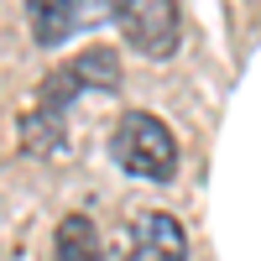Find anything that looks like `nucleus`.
I'll return each mask as SVG.
<instances>
[{"label":"nucleus","mask_w":261,"mask_h":261,"mask_svg":"<svg viewBox=\"0 0 261 261\" xmlns=\"http://www.w3.org/2000/svg\"><path fill=\"white\" fill-rule=\"evenodd\" d=\"M125 261H188V230L172 214L151 209V214L136 220V241H130Z\"/></svg>","instance_id":"20e7f679"},{"label":"nucleus","mask_w":261,"mask_h":261,"mask_svg":"<svg viewBox=\"0 0 261 261\" xmlns=\"http://www.w3.org/2000/svg\"><path fill=\"white\" fill-rule=\"evenodd\" d=\"M53 261H105V246H99V230L89 214H63L58 220V235H53Z\"/></svg>","instance_id":"423d86ee"},{"label":"nucleus","mask_w":261,"mask_h":261,"mask_svg":"<svg viewBox=\"0 0 261 261\" xmlns=\"http://www.w3.org/2000/svg\"><path fill=\"white\" fill-rule=\"evenodd\" d=\"M110 157H115L120 172H130V178H141V183H172L178 178V136L151 110H125L115 120Z\"/></svg>","instance_id":"f03ea898"},{"label":"nucleus","mask_w":261,"mask_h":261,"mask_svg":"<svg viewBox=\"0 0 261 261\" xmlns=\"http://www.w3.org/2000/svg\"><path fill=\"white\" fill-rule=\"evenodd\" d=\"M115 27L125 37V47H136L141 58H172L183 42V16L178 0H115Z\"/></svg>","instance_id":"7ed1b4c3"},{"label":"nucleus","mask_w":261,"mask_h":261,"mask_svg":"<svg viewBox=\"0 0 261 261\" xmlns=\"http://www.w3.org/2000/svg\"><path fill=\"white\" fill-rule=\"evenodd\" d=\"M79 16H84V0H27V27H32L37 47L68 42L73 27H79Z\"/></svg>","instance_id":"39448f33"},{"label":"nucleus","mask_w":261,"mask_h":261,"mask_svg":"<svg viewBox=\"0 0 261 261\" xmlns=\"http://www.w3.org/2000/svg\"><path fill=\"white\" fill-rule=\"evenodd\" d=\"M89 89H120V63L110 47H84L73 63H63V68L47 73L42 84V94L27 115V146L32 151H53L63 141V115H68V105Z\"/></svg>","instance_id":"f257e3e1"}]
</instances>
